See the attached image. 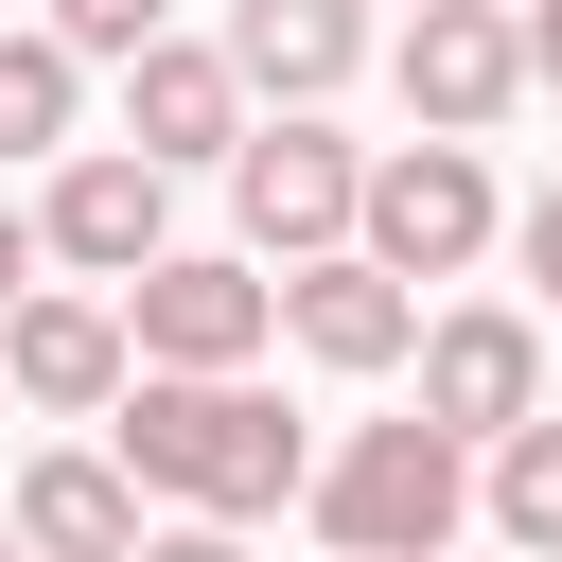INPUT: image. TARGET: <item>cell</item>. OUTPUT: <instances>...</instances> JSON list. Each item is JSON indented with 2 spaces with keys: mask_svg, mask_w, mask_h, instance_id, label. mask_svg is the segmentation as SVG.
I'll return each instance as SVG.
<instances>
[{
  "mask_svg": "<svg viewBox=\"0 0 562 562\" xmlns=\"http://www.w3.org/2000/svg\"><path fill=\"white\" fill-rule=\"evenodd\" d=\"M105 439H123L140 492L228 509V527H263V509L316 492V422H281V386H246V369H140V386L105 404Z\"/></svg>",
  "mask_w": 562,
  "mask_h": 562,
  "instance_id": "cell-1",
  "label": "cell"
},
{
  "mask_svg": "<svg viewBox=\"0 0 562 562\" xmlns=\"http://www.w3.org/2000/svg\"><path fill=\"white\" fill-rule=\"evenodd\" d=\"M474 474H492V457L422 404V422H351V439L316 457V492H299V509H316V544H334V562H439V544L474 527Z\"/></svg>",
  "mask_w": 562,
  "mask_h": 562,
  "instance_id": "cell-2",
  "label": "cell"
},
{
  "mask_svg": "<svg viewBox=\"0 0 562 562\" xmlns=\"http://www.w3.org/2000/svg\"><path fill=\"white\" fill-rule=\"evenodd\" d=\"M228 211H246L263 263H316V246L369 228V140H334L316 105H263V123L228 140Z\"/></svg>",
  "mask_w": 562,
  "mask_h": 562,
  "instance_id": "cell-3",
  "label": "cell"
},
{
  "mask_svg": "<svg viewBox=\"0 0 562 562\" xmlns=\"http://www.w3.org/2000/svg\"><path fill=\"white\" fill-rule=\"evenodd\" d=\"M123 334H140V369H263V334H281V263L246 246H158L140 281H123Z\"/></svg>",
  "mask_w": 562,
  "mask_h": 562,
  "instance_id": "cell-4",
  "label": "cell"
},
{
  "mask_svg": "<svg viewBox=\"0 0 562 562\" xmlns=\"http://www.w3.org/2000/svg\"><path fill=\"white\" fill-rule=\"evenodd\" d=\"M492 228H509V193H492V158H474L457 123H422V140L369 158V228H351V246H386L404 281H457Z\"/></svg>",
  "mask_w": 562,
  "mask_h": 562,
  "instance_id": "cell-5",
  "label": "cell"
},
{
  "mask_svg": "<svg viewBox=\"0 0 562 562\" xmlns=\"http://www.w3.org/2000/svg\"><path fill=\"white\" fill-rule=\"evenodd\" d=\"M386 70H404V123H457V140H492V123L544 88V70H527V0H404Z\"/></svg>",
  "mask_w": 562,
  "mask_h": 562,
  "instance_id": "cell-6",
  "label": "cell"
},
{
  "mask_svg": "<svg viewBox=\"0 0 562 562\" xmlns=\"http://www.w3.org/2000/svg\"><path fill=\"white\" fill-rule=\"evenodd\" d=\"M0 386H18L35 422H105V404L140 386V334H123V281H35V299L0 316Z\"/></svg>",
  "mask_w": 562,
  "mask_h": 562,
  "instance_id": "cell-7",
  "label": "cell"
},
{
  "mask_svg": "<svg viewBox=\"0 0 562 562\" xmlns=\"http://www.w3.org/2000/svg\"><path fill=\"white\" fill-rule=\"evenodd\" d=\"M35 228H53L70 281H140V263L176 246V158H140V140H70L53 193H35Z\"/></svg>",
  "mask_w": 562,
  "mask_h": 562,
  "instance_id": "cell-8",
  "label": "cell"
},
{
  "mask_svg": "<svg viewBox=\"0 0 562 562\" xmlns=\"http://www.w3.org/2000/svg\"><path fill=\"white\" fill-rule=\"evenodd\" d=\"M246 123H263V88H246L228 35H140V53H123V140H140V158H176V176L211 158V176H228Z\"/></svg>",
  "mask_w": 562,
  "mask_h": 562,
  "instance_id": "cell-9",
  "label": "cell"
},
{
  "mask_svg": "<svg viewBox=\"0 0 562 562\" xmlns=\"http://www.w3.org/2000/svg\"><path fill=\"white\" fill-rule=\"evenodd\" d=\"M281 334L316 351V369H422V281L386 263V246H316V263H281Z\"/></svg>",
  "mask_w": 562,
  "mask_h": 562,
  "instance_id": "cell-10",
  "label": "cell"
},
{
  "mask_svg": "<svg viewBox=\"0 0 562 562\" xmlns=\"http://www.w3.org/2000/svg\"><path fill=\"white\" fill-rule=\"evenodd\" d=\"M422 404L492 457L509 422H544V316H509V299H457V316H422Z\"/></svg>",
  "mask_w": 562,
  "mask_h": 562,
  "instance_id": "cell-11",
  "label": "cell"
},
{
  "mask_svg": "<svg viewBox=\"0 0 562 562\" xmlns=\"http://www.w3.org/2000/svg\"><path fill=\"white\" fill-rule=\"evenodd\" d=\"M0 527H18L35 562H140V474H123V439H53V457H18Z\"/></svg>",
  "mask_w": 562,
  "mask_h": 562,
  "instance_id": "cell-12",
  "label": "cell"
},
{
  "mask_svg": "<svg viewBox=\"0 0 562 562\" xmlns=\"http://www.w3.org/2000/svg\"><path fill=\"white\" fill-rule=\"evenodd\" d=\"M228 53L263 105H334L369 70V0H228Z\"/></svg>",
  "mask_w": 562,
  "mask_h": 562,
  "instance_id": "cell-13",
  "label": "cell"
},
{
  "mask_svg": "<svg viewBox=\"0 0 562 562\" xmlns=\"http://www.w3.org/2000/svg\"><path fill=\"white\" fill-rule=\"evenodd\" d=\"M70 123H88V53L53 18H0V158H70Z\"/></svg>",
  "mask_w": 562,
  "mask_h": 562,
  "instance_id": "cell-14",
  "label": "cell"
},
{
  "mask_svg": "<svg viewBox=\"0 0 562 562\" xmlns=\"http://www.w3.org/2000/svg\"><path fill=\"white\" fill-rule=\"evenodd\" d=\"M474 527H492L509 562H562V422H509V439H492V474H474Z\"/></svg>",
  "mask_w": 562,
  "mask_h": 562,
  "instance_id": "cell-15",
  "label": "cell"
},
{
  "mask_svg": "<svg viewBox=\"0 0 562 562\" xmlns=\"http://www.w3.org/2000/svg\"><path fill=\"white\" fill-rule=\"evenodd\" d=\"M53 35H70L88 70H123L140 35H176V0H53Z\"/></svg>",
  "mask_w": 562,
  "mask_h": 562,
  "instance_id": "cell-16",
  "label": "cell"
},
{
  "mask_svg": "<svg viewBox=\"0 0 562 562\" xmlns=\"http://www.w3.org/2000/svg\"><path fill=\"white\" fill-rule=\"evenodd\" d=\"M140 562H246V527L228 509H176V527H140Z\"/></svg>",
  "mask_w": 562,
  "mask_h": 562,
  "instance_id": "cell-17",
  "label": "cell"
},
{
  "mask_svg": "<svg viewBox=\"0 0 562 562\" xmlns=\"http://www.w3.org/2000/svg\"><path fill=\"white\" fill-rule=\"evenodd\" d=\"M509 246H527V281H544V299H562V176H544V193H527V211H509Z\"/></svg>",
  "mask_w": 562,
  "mask_h": 562,
  "instance_id": "cell-18",
  "label": "cell"
},
{
  "mask_svg": "<svg viewBox=\"0 0 562 562\" xmlns=\"http://www.w3.org/2000/svg\"><path fill=\"white\" fill-rule=\"evenodd\" d=\"M35 263H53V228H35V211H18V193H0V316H18V299H35Z\"/></svg>",
  "mask_w": 562,
  "mask_h": 562,
  "instance_id": "cell-19",
  "label": "cell"
},
{
  "mask_svg": "<svg viewBox=\"0 0 562 562\" xmlns=\"http://www.w3.org/2000/svg\"><path fill=\"white\" fill-rule=\"evenodd\" d=\"M527 70H544V88H562V0H527Z\"/></svg>",
  "mask_w": 562,
  "mask_h": 562,
  "instance_id": "cell-20",
  "label": "cell"
},
{
  "mask_svg": "<svg viewBox=\"0 0 562 562\" xmlns=\"http://www.w3.org/2000/svg\"><path fill=\"white\" fill-rule=\"evenodd\" d=\"M0 562H35V544H18V527H0Z\"/></svg>",
  "mask_w": 562,
  "mask_h": 562,
  "instance_id": "cell-21",
  "label": "cell"
},
{
  "mask_svg": "<svg viewBox=\"0 0 562 562\" xmlns=\"http://www.w3.org/2000/svg\"><path fill=\"white\" fill-rule=\"evenodd\" d=\"M0 404H18V386H0Z\"/></svg>",
  "mask_w": 562,
  "mask_h": 562,
  "instance_id": "cell-22",
  "label": "cell"
},
{
  "mask_svg": "<svg viewBox=\"0 0 562 562\" xmlns=\"http://www.w3.org/2000/svg\"><path fill=\"white\" fill-rule=\"evenodd\" d=\"M439 562H457V544H439Z\"/></svg>",
  "mask_w": 562,
  "mask_h": 562,
  "instance_id": "cell-23",
  "label": "cell"
}]
</instances>
